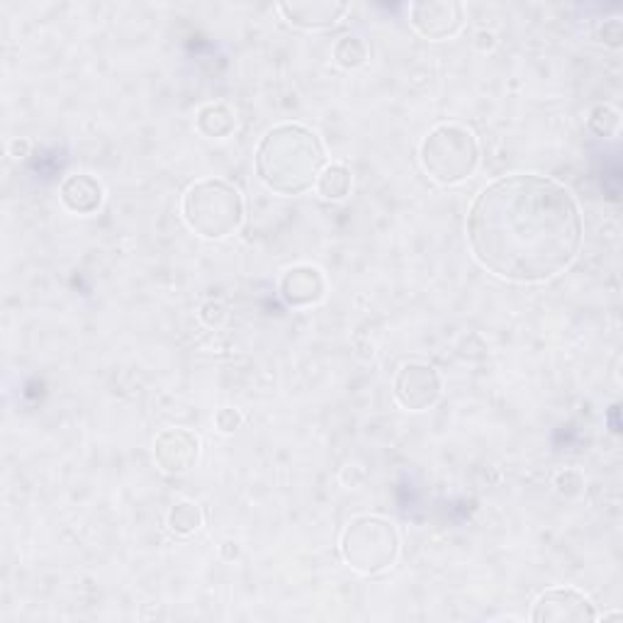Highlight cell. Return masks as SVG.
I'll return each instance as SVG.
<instances>
[{
  "label": "cell",
  "instance_id": "1",
  "mask_svg": "<svg viewBox=\"0 0 623 623\" xmlns=\"http://www.w3.org/2000/svg\"><path fill=\"white\" fill-rule=\"evenodd\" d=\"M467 241L479 266L512 283L563 273L582 246V215L565 186L536 174L495 180L467 215Z\"/></svg>",
  "mask_w": 623,
  "mask_h": 623
},
{
  "label": "cell",
  "instance_id": "2",
  "mask_svg": "<svg viewBox=\"0 0 623 623\" xmlns=\"http://www.w3.org/2000/svg\"><path fill=\"white\" fill-rule=\"evenodd\" d=\"M324 147L315 132L300 125L273 127L256 151V171L280 195H300L317 184Z\"/></svg>",
  "mask_w": 623,
  "mask_h": 623
},
{
  "label": "cell",
  "instance_id": "3",
  "mask_svg": "<svg viewBox=\"0 0 623 623\" xmlns=\"http://www.w3.org/2000/svg\"><path fill=\"white\" fill-rule=\"evenodd\" d=\"M184 217L188 227L200 237L222 239L241 225V195L225 180H200L186 192Z\"/></svg>",
  "mask_w": 623,
  "mask_h": 623
},
{
  "label": "cell",
  "instance_id": "4",
  "mask_svg": "<svg viewBox=\"0 0 623 623\" xmlns=\"http://www.w3.org/2000/svg\"><path fill=\"white\" fill-rule=\"evenodd\" d=\"M419 159L424 171L432 176L436 184H461V180H465L475 171L479 161L477 139L467 127L441 125L424 137Z\"/></svg>",
  "mask_w": 623,
  "mask_h": 623
},
{
  "label": "cell",
  "instance_id": "5",
  "mask_svg": "<svg viewBox=\"0 0 623 623\" xmlns=\"http://www.w3.org/2000/svg\"><path fill=\"white\" fill-rule=\"evenodd\" d=\"M399 538L395 526L380 516H360L350 522L342 538L344 561L366 575L383 573L395 563Z\"/></svg>",
  "mask_w": 623,
  "mask_h": 623
},
{
  "label": "cell",
  "instance_id": "6",
  "mask_svg": "<svg viewBox=\"0 0 623 623\" xmlns=\"http://www.w3.org/2000/svg\"><path fill=\"white\" fill-rule=\"evenodd\" d=\"M395 395L402 407L422 412L434 405L441 395V380L426 363H405L395 378Z\"/></svg>",
  "mask_w": 623,
  "mask_h": 623
},
{
  "label": "cell",
  "instance_id": "7",
  "mask_svg": "<svg viewBox=\"0 0 623 623\" xmlns=\"http://www.w3.org/2000/svg\"><path fill=\"white\" fill-rule=\"evenodd\" d=\"M531 619L534 621H594L596 612L594 604L587 600V596L575 592V590H548L543 592L536 604L534 612H531Z\"/></svg>",
  "mask_w": 623,
  "mask_h": 623
},
{
  "label": "cell",
  "instance_id": "8",
  "mask_svg": "<svg viewBox=\"0 0 623 623\" xmlns=\"http://www.w3.org/2000/svg\"><path fill=\"white\" fill-rule=\"evenodd\" d=\"M412 24L428 39H446L461 30L463 8L458 3H414Z\"/></svg>",
  "mask_w": 623,
  "mask_h": 623
},
{
  "label": "cell",
  "instance_id": "9",
  "mask_svg": "<svg viewBox=\"0 0 623 623\" xmlns=\"http://www.w3.org/2000/svg\"><path fill=\"white\" fill-rule=\"evenodd\" d=\"M198 438L184 432V428H171L156 441V461L161 463L166 473H186L190 465L198 461Z\"/></svg>",
  "mask_w": 623,
  "mask_h": 623
},
{
  "label": "cell",
  "instance_id": "10",
  "mask_svg": "<svg viewBox=\"0 0 623 623\" xmlns=\"http://www.w3.org/2000/svg\"><path fill=\"white\" fill-rule=\"evenodd\" d=\"M280 293L285 297V303H290V305H312L322 297L324 280L317 268L300 266V268H293L285 273Z\"/></svg>",
  "mask_w": 623,
  "mask_h": 623
},
{
  "label": "cell",
  "instance_id": "11",
  "mask_svg": "<svg viewBox=\"0 0 623 623\" xmlns=\"http://www.w3.org/2000/svg\"><path fill=\"white\" fill-rule=\"evenodd\" d=\"M280 12H285L297 28H307V30H324L332 28V24L339 20L346 6L344 3H293V6H280Z\"/></svg>",
  "mask_w": 623,
  "mask_h": 623
},
{
  "label": "cell",
  "instance_id": "12",
  "mask_svg": "<svg viewBox=\"0 0 623 623\" xmlns=\"http://www.w3.org/2000/svg\"><path fill=\"white\" fill-rule=\"evenodd\" d=\"M61 200L69 210L78 215H88L100 207L102 188L98 180L90 176H71L67 184L61 186Z\"/></svg>",
  "mask_w": 623,
  "mask_h": 623
},
{
  "label": "cell",
  "instance_id": "13",
  "mask_svg": "<svg viewBox=\"0 0 623 623\" xmlns=\"http://www.w3.org/2000/svg\"><path fill=\"white\" fill-rule=\"evenodd\" d=\"M317 190L327 200H344L350 190V174L346 166H327L317 178Z\"/></svg>",
  "mask_w": 623,
  "mask_h": 623
},
{
  "label": "cell",
  "instance_id": "14",
  "mask_svg": "<svg viewBox=\"0 0 623 623\" xmlns=\"http://www.w3.org/2000/svg\"><path fill=\"white\" fill-rule=\"evenodd\" d=\"M202 524V512L195 502H178L171 514H168V526H171L176 534H192L195 528Z\"/></svg>",
  "mask_w": 623,
  "mask_h": 623
},
{
  "label": "cell",
  "instance_id": "15",
  "mask_svg": "<svg viewBox=\"0 0 623 623\" xmlns=\"http://www.w3.org/2000/svg\"><path fill=\"white\" fill-rule=\"evenodd\" d=\"M219 122H222L229 129H234V115L225 106H205L200 110L198 127H200L202 135H207V137H227V132H225L222 127H219Z\"/></svg>",
  "mask_w": 623,
  "mask_h": 623
},
{
  "label": "cell",
  "instance_id": "16",
  "mask_svg": "<svg viewBox=\"0 0 623 623\" xmlns=\"http://www.w3.org/2000/svg\"><path fill=\"white\" fill-rule=\"evenodd\" d=\"M339 47L348 49V55L336 57L344 67H360V63L366 61V47H363V42H358L356 37H344V42Z\"/></svg>",
  "mask_w": 623,
  "mask_h": 623
}]
</instances>
